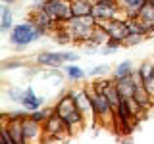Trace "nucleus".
Returning a JSON list of instances; mask_svg holds the SVG:
<instances>
[{
    "label": "nucleus",
    "instance_id": "obj_1",
    "mask_svg": "<svg viewBox=\"0 0 154 144\" xmlns=\"http://www.w3.org/2000/svg\"><path fill=\"white\" fill-rule=\"evenodd\" d=\"M66 29L71 33L73 42L77 44H85L93 35L94 27H96V19L94 16H73L67 23H64Z\"/></svg>",
    "mask_w": 154,
    "mask_h": 144
},
{
    "label": "nucleus",
    "instance_id": "obj_2",
    "mask_svg": "<svg viewBox=\"0 0 154 144\" xmlns=\"http://www.w3.org/2000/svg\"><path fill=\"white\" fill-rule=\"evenodd\" d=\"M10 35V44L12 46H29L31 42L38 40V38H42L41 31L35 27V23L29 19V21H23V23H17V25H14V29L8 33Z\"/></svg>",
    "mask_w": 154,
    "mask_h": 144
},
{
    "label": "nucleus",
    "instance_id": "obj_3",
    "mask_svg": "<svg viewBox=\"0 0 154 144\" xmlns=\"http://www.w3.org/2000/svg\"><path fill=\"white\" fill-rule=\"evenodd\" d=\"M87 92L91 94V102H93V112H94V117L98 119L100 123H114V113H116V108L110 104L108 96L106 94H98L93 90V85H87L85 86Z\"/></svg>",
    "mask_w": 154,
    "mask_h": 144
},
{
    "label": "nucleus",
    "instance_id": "obj_4",
    "mask_svg": "<svg viewBox=\"0 0 154 144\" xmlns=\"http://www.w3.org/2000/svg\"><path fill=\"white\" fill-rule=\"evenodd\" d=\"M93 16L96 21H108L114 17H127L118 0H100L93 4Z\"/></svg>",
    "mask_w": 154,
    "mask_h": 144
},
{
    "label": "nucleus",
    "instance_id": "obj_5",
    "mask_svg": "<svg viewBox=\"0 0 154 144\" xmlns=\"http://www.w3.org/2000/svg\"><path fill=\"white\" fill-rule=\"evenodd\" d=\"M42 10H45L56 23H67L71 17H73L71 0H46Z\"/></svg>",
    "mask_w": 154,
    "mask_h": 144
},
{
    "label": "nucleus",
    "instance_id": "obj_6",
    "mask_svg": "<svg viewBox=\"0 0 154 144\" xmlns=\"http://www.w3.org/2000/svg\"><path fill=\"white\" fill-rule=\"evenodd\" d=\"M42 127H45V140H64L62 133H66V127L62 121V115L54 108H52V113L46 117V121L42 123Z\"/></svg>",
    "mask_w": 154,
    "mask_h": 144
},
{
    "label": "nucleus",
    "instance_id": "obj_7",
    "mask_svg": "<svg viewBox=\"0 0 154 144\" xmlns=\"http://www.w3.org/2000/svg\"><path fill=\"white\" fill-rule=\"evenodd\" d=\"M62 121H64V127H66L67 136H71V134L83 131L85 125L89 123V119H87V115L81 112L79 108H73L71 112H67L66 115H62Z\"/></svg>",
    "mask_w": 154,
    "mask_h": 144
},
{
    "label": "nucleus",
    "instance_id": "obj_8",
    "mask_svg": "<svg viewBox=\"0 0 154 144\" xmlns=\"http://www.w3.org/2000/svg\"><path fill=\"white\" fill-rule=\"evenodd\" d=\"M23 125V144H35V142H45V127L42 123L35 121L27 115L21 121Z\"/></svg>",
    "mask_w": 154,
    "mask_h": 144
},
{
    "label": "nucleus",
    "instance_id": "obj_9",
    "mask_svg": "<svg viewBox=\"0 0 154 144\" xmlns=\"http://www.w3.org/2000/svg\"><path fill=\"white\" fill-rule=\"evenodd\" d=\"M35 62L42 67H52V69H60V67L66 65L64 58H62V52H50V50L41 52V54L35 58Z\"/></svg>",
    "mask_w": 154,
    "mask_h": 144
},
{
    "label": "nucleus",
    "instance_id": "obj_10",
    "mask_svg": "<svg viewBox=\"0 0 154 144\" xmlns=\"http://www.w3.org/2000/svg\"><path fill=\"white\" fill-rule=\"evenodd\" d=\"M19 104H21V108H25L27 112H33V110L42 108L45 98H42V96H38L33 86H27V88L23 90V98H21V102H19Z\"/></svg>",
    "mask_w": 154,
    "mask_h": 144
},
{
    "label": "nucleus",
    "instance_id": "obj_11",
    "mask_svg": "<svg viewBox=\"0 0 154 144\" xmlns=\"http://www.w3.org/2000/svg\"><path fill=\"white\" fill-rule=\"evenodd\" d=\"M154 96L146 90V86H137V90H135L133 94V100L139 104V108H141V113H146L148 110L154 106Z\"/></svg>",
    "mask_w": 154,
    "mask_h": 144
},
{
    "label": "nucleus",
    "instance_id": "obj_12",
    "mask_svg": "<svg viewBox=\"0 0 154 144\" xmlns=\"http://www.w3.org/2000/svg\"><path fill=\"white\" fill-rule=\"evenodd\" d=\"M116 81V86H118V92L122 98H133L135 90H137V85H135L133 77H122V79H114Z\"/></svg>",
    "mask_w": 154,
    "mask_h": 144
},
{
    "label": "nucleus",
    "instance_id": "obj_13",
    "mask_svg": "<svg viewBox=\"0 0 154 144\" xmlns=\"http://www.w3.org/2000/svg\"><path fill=\"white\" fill-rule=\"evenodd\" d=\"M2 123L8 127V131L14 136L16 144H23V125H21V121H17V119H6V117H2Z\"/></svg>",
    "mask_w": 154,
    "mask_h": 144
},
{
    "label": "nucleus",
    "instance_id": "obj_14",
    "mask_svg": "<svg viewBox=\"0 0 154 144\" xmlns=\"http://www.w3.org/2000/svg\"><path fill=\"white\" fill-rule=\"evenodd\" d=\"M93 0H71L73 16H93Z\"/></svg>",
    "mask_w": 154,
    "mask_h": 144
},
{
    "label": "nucleus",
    "instance_id": "obj_15",
    "mask_svg": "<svg viewBox=\"0 0 154 144\" xmlns=\"http://www.w3.org/2000/svg\"><path fill=\"white\" fill-rule=\"evenodd\" d=\"M62 69L66 71V77L69 81H73V83H77V81H83L87 77V69H83V67H79L77 64H66Z\"/></svg>",
    "mask_w": 154,
    "mask_h": 144
},
{
    "label": "nucleus",
    "instance_id": "obj_16",
    "mask_svg": "<svg viewBox=\"0 0 154 144\" xmlns=\"http://www.w3.org/2000/svg\"><path fill=\"white\" fill-rule=\"evenodd\" d=\"M118 2L127 17H139V10L144 4V0H118Z\"/></svg>",
    "mask_w": 154,
    "mask_h": 144
},
{
    "label": "nucleus",
    "instance_id": "obj_17",
    "mask_svg": "<svg viewBox=\"0 0 154 144\" xmlns=\"http://www.w3.org/2000/svg\"><path fill=\"white\" fill-rule=\"evenodd\" d=\"M125 25L129 29V35H146V23L141 21L139 17H125Z\"/></svg>",
    "mask_w": 154,
    "mask_h": 144
},
{
    "label": "nucleus",
    "instance_id": "obj_18",
    "mask_svg": "<svg viewBox=\"0 0 154 144\" xmlns=\"http://www.w3.org/2000/svg\"><path fill=\"white\" fill-rule=\"evenodd\" d=\"M12 29H14V14H12L8 4H4L2 6V17H0V31L10 33Z\"/></svg>",
    "mask_w": 154,
    "mask_h": 144
},
{
    "label": "nucleus",
    "instance_id": "obj_19",
    "mask_svg": "<svg viewBox=\"0 0 154 144\" xmlns=\"http://www.w3.org/2000/svg\"><path fill=\"white\" fill-rule=\"evenodd\" d=\"M50 35L54 37V42H56V44H60V46H66V44H69V42L73 40V37H71V33L66 29V25L58 27L56 31L50 33Z\"/></svg>",
    "mask_w": 154,
    "mask_h": 144
},
{
    "label": "nucleus",
    "instance_id": "obj_20",
    "mask_svg": "<svg viewBox=\"0 0 154 144\" xmlns=\"http://www.w3.org/2000/svg\"><path fill=\"white\" fill-rule=\"evenodd\" d=\"M133 64L129 60H125V62H122V64H118L116 65V69H114V73H112V79H122V77H129L133 73Z\"/></svg>",
    "mask_w": 154,
    "mask_h": 144
},
{
    "label": "nucleus",
    "instance_id": "obj_21",
    "mask_svg": "<svg viewBox=\"0 0 154 144\" xmlns=\"http://www.w3.org/2000/svg\"><path fill=\"white\" fill-rule=\"evenodd\" d=\"M112 81H114L112 77H110V79H106V77H96V79H94L91 85H93V90H94V92L104 94L106 90H108V86L112 85Z\"/></svg>",
    "mask_w": 154,
    "mask_h": 144
},
{
    "label": "nucleus",
    "instance_id": "obj_22",
    "mask_svg": "<svg viewBox=\"0 0 154 144\" xmlns=\"http://www.w3.org/2000/svg\"><path fill=\"white\" fill-rule=\"evenodd\" d=\"M106 96H108V100H110V104L114 106V108H118V104L122 102V96H119L118 92V86H116V81H112V85L108 86V90L104 92Z\"/></svg>",
    "mask_w": 154,
    "mask_h": 144
},
{
    "label": "nucleus",
    "instance_id": "obj_23",
    "mask_svg": "<svg viewBox=\"0 0 154 144\" xmlns=\"http://www.w3.org/2000/svg\"><path fill=\"white\" fill-rule=\"evenodd\" d=\"M52 113V108H38V110H33V112H29V117L35 119L38 123H45L46 117Z\"/></svg>",
    "mask_w": 154,
    "mask_h": 144
},
{
    "label": "nucleus",
    "instance_id": "obj_24",
    "mask_svg": "<svg viewBox=\"0 0 154 144\" xmlns=\"http://www.w3.org/2000/svg\"><path fill=\"white\" fill-rule=\"evenodd\" d=\"M108 71H110L108 64H100V65H94V67H91V69H87V75H91L93 79H96V77H104Z\"/></svg>",
    "mask_w": 154,
    "mask_h": 144
},
{
    "label": "nucleus",
    "instance_id": "obj_25",
    "mask_svg": "<svg viewBox=\"0 0 154 144\" xmlns=\"http://www.w3.org/2000/svg\"><path fill=\"white\" fill-rule=\"evenodd\" d=\"M29 115V112L25 108H21V110H12V112H6V113H2V117H6V119H17V121H23Z\"/></svg>",
    "mask_w": 154,
    "mask_h": 144
},
{
    "label": "nucleus",
    "instance_id": "obj_26",
    "mask_svg": "<svg viewBox=\"0 0 154 144\" xmlns=\"http://www.w3.org/2000/svg\"><path fill=\"white\" fill-rule=\"evenodd\" d=\"M144 40H146V35H129L123 40V46H137V44H141Z\"/></svg>",
    "mask_w": 154,
    "mask_h": 144
},
{
    "label": "nucleus",
    "instance_id": "obj_27",
    "mask_svg": "<svg viewBox=\"0 0 154 144\" xmlns=\"http://www.w3.org/2000/svg\"><path fill=\"white\" fill-rule=\"evenodd\" d=\"M6 94H8V98L12 100V102H21V98H23V90L17 88V86H10L6 90Z\"/></svg>",
    "mask_w": 154,
    "mask_h": 144
},
{
    "label": "nucleus",
    "instance_id": "obj_28",
    "mask_svg": "<svg viewBox=\"0 0 154 144\" xmlns=\"http://www.w3.org/2000/svg\"><path fill=\"white\" fill-rule=\"evenodd\" d=\"M0 136H2V142L4 144H16V140H14V136L10 134V131H8V127L6 125H0Z\"/></svg>",
    "mask_w": 154,
    "mask_h": 144
},
{
    "label": "nucleus",
    "instance_id": "obj_29",
    "mask_svg": "<svg viewBox=\"0 0 154 144\" xmlns=\"http://www.w3.org/2000/svg\"><path fill=\"white\" fill-rule=\"evenodd\" d=\"M62 58H64L66 64H77L81 56H77L75 52H62Z\"/></svg>",
    "mask_w": 154,
    "mask_h": 144
},
{
    "label": "nucleus",
    "instance_id": "obj_30",
    "mask_svg": "<svg viewBox=\"0 0 154 144\" xmlns=\"http://www.w3.org/2000/svg\"><path fill=\"white\" fill-rule=\"evenodd\" d=\"M144 86H146V90L154 96V69H152V73L144 79Z\"/></svg>",
    "mask_w": 154,
    "mask_h": 144
},
{
    "label": "nucleus",
    "instance_id": "obj_31",
    "mask_svg": "<svg viewBox=\"0 0 154 144\" xmlns=\"http://www.w3.org/2000/svg\"><path fill=\"white\" fill-rule=\"evenodd\" d=\"M45 2H46V0H33L31 10H42V8H45Z\"/></svg>",
    "mask_w": 154,
    "mask_h": 144
},
{
    "label": "nucleus",
    "instance_id": "obj_32",
    "mask_svg": "<svg viewBox=\"0 0 154 144\" xmlns=\"http://www.w3.org/2000/svg\"><path fill=\"white\" fill-rule=\"evenodd\" d=\"M146 33H148V37L154 35V21H148L146 23Z\"/></svg>",
    "mask_w": 154,
    "mask_h": 144
},
{
    "label": "nucleus",
    "instance_id": "obj_33",
    "mask_svg": "<svg viewBox=\"0 0 154 144\" xmlns=\"http://www.w3.org/2000/svg\"><path fill=\"white\" fill-rule=\"evenodd\" d=\"M4 4H12V2H16V0H2Z\"/></svg>",
    "mask_w": 154,
    "mask_h": 144
},
{
    "label": "nucleus",
    "instance_id": "obj_34",
    "mask_svg": "<svg viewBox=\"0 0 154 144\" xmlns=\"http://www.w3.org/2000/svg\"><path fill=\"white\" fill-rule=\"evenodd\" d=\"M94 2H100V0H94Z\"/></svg>",
    "mask_w": 154,
    "mask_h": 144
},
{
    "label": "nucleus",
    "instance_id": "obj_35",
    "mask_svg": "<svg viewBox=\"0 0 154 144\" xmlns=\"http://www.w3.org/2000/svg\"><path fill=\"white\" fill-rule=\"evenodd\" d=\"M93 2H94V0H93Z\"/></svg>",
    "mask_w": 154,
    "mask_h": 144
}]
</instances>
